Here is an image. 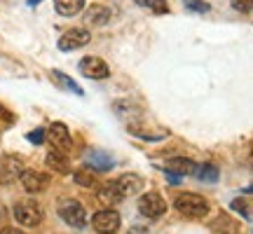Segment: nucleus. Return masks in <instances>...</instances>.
<instances>
[{
    "instance_id": "nucleus-18",
    "label": "nucleus",
    "mask_w": 253,
    "mask_h": 234,
    "mask_svg": "<svg viewBox=\"0 0 253 234\" xmlns=\"http://www.w3.org/2000/svg\"><path fill=\"white\" fill-rule=\"evenodd\" d=\"M54 7L61 17H75L84 9V0H54Z\"/></svg>"
},
{
    "instance_id": "nucleus-20",
    "label": "nucleus",
    "mask_w": 253,
    "mask_h": 234,
    "mask_svg": "<svg viewBox=\"0 0 253 234\" xmlns=\"http://www.w3.org/2000/svg\"><path fill=\"white\" fill-rule=\"evenodd\" d=\"M113 108H115V113H118L120 117H125V119H136V117L141 115V108H138L136 103H129V101H115Z\"/></svg>"
},
{
    "instance_id": "nucleus-3",
    "label": "nucleus",
    "mask_w": 253,
    "mask_h": 234,
    "mask_svg": "<svg viewBox=\"0 0 253 234\" xmlns=\"http://www.w3.org/2000/svg\"><path fill=\"white\" fill-rule=\"evenodd\" d=\"M42 208L38 206L36 201H17L14 204V218L17 223H21L24 227H38L42 223Z\"/></svg>"
},
{
    "instance_id": "nucleus-19",
    "label": "nucleus",
    "mask_w": 253,
    "mask_h": 234,
    "mask_svg": "<svg viewBox=\"0 0 253 234\" xmlns=\"http://www.w3.org/2000/svg\"><path fill=\"white\" fill-rule=\"evenodd\" d=\"M192 176L197 180H202V183H218L220 171H218V166H213V164H197Z\"/></svg>"
},
{
    "instance_id": "nucleus-28",
    "label": "nucleus",
    "mask_w": 253,
    "mask_h": 234,
    "mask_svg": "<svg viewBox=\"0 0 253 234\" xmlns=\"http://www.w3.org/2000/svg\"><path fill=\"white\" fill-rule=\"evenodd\" d=\"M164 176H167V180H169L171 185H178L181 178H183V176H176V173H171V171H164Z\"/></svg>"
},
{
    "instance_id": "nucleus-11",
    "label": "nucleus",
    "mask_w": 253,
    "mask_h": 234,
    "mask_svg": "<svg viewBox=\"0 0 253 234\" xmlns=\"http://www.w3.org/2000/svg\"><path fill=\"white\" fill-rule=\"evenodd\" d=\"M115 185H118L120 195H122V199L126 197H134V195H138L141 190H143V178L138 176V173H122L118 180H115Z\"/></svg>"
},
{
    "instance_id": "nucleus-14",
    "label": "nucleus",
    "mask_w": 253,
    "mask_h": 234,
    "mask_svg": "<svg viewBox=\"0 0 253 234\" xmlns=\"http://www.w3.org/2000/svg\"><path fill=\"white\" fill-rule=\"evenodd\" d=\"M45 162H47V166L54 169L56 173H68L71 171V159H68L66 150H61V148H54V150L45 157Z\"/></svg>"
},
{
    "instance_id": "nucleus-2",
    "label": "nucleus",
    "mask_w": 253,
    "mask_h": 234,
    "mask_svg": "<svg viewBox=\"0 0 253 234\" xmlns=\"http://www.w3.org/2000/svg\"><path fill=\"white\" fill-rule=\"evenodd\" d=\"M59 216H61L63 223H68L75 230H82V227L87 225V211L75 199H66V201L59 204Z\"/></svg>"
},
{
    "instance_id": "nucleus-15",
    "label": "nucleus",
    "mask_w": 253,
    "mask_h": 234,
    "mask_svg": "<svg viewBox=\"0 0 253 234\" xmlns=\"http://www.w3.org/2000/svg\"><path fill=\"white\" fill-rule=\"evenodd\" d=\"M96 197H99V201L101 204H106V206H113V204H120V201H122V195H120L115 180L103 183V185L96 190Z\"/></svg>"
},
{
    "instance_id": "nucleus-10",
    "label": "nucleus",
    "mask_w": 253,
    "mask_h": 234,
    "mask_svg": "<svg viewBox=\"0 0 253 234\" xmlns=\"http://www.w3.org/2000/svg\"><path fill=\"white\" fill-rule=\"evenodd\" d=\"M84 164L94 169V171H110L115 166V159L113 155H108L106 150H96V148H89L84 153Z\"/></svg>"
},
{
    "instance_id": "nucleus-4",
    "label": "nucleus",
    "mask_w": 253,
    "mask_h": 234,
    "mask_svg": "<svg viewBox=\"0 0 253 234\" xmlns=\"http://www.w3.org/2000/svg\"><path fill=\"white\" fill-rule=\"evenodd\" d=\"M164 211H167V201H164L157 192H145L141 195L138 199V213L145 216L148 220H155V218L164 216Z\"/></svg>"
},
{
    "instance_id": "nucleus-30",
    "label": "nucleus",
    "mask_w": 253,
    "mask_h": 234,
    "mask_svg": "<svg viewBox=\"0 0 253 234\" xmlns=\"http://www.w3.org/2000/svg\"><path fill=\"white\" fill-rule=\"evenodd\" d=\"M40 2H42V0H28V5H31V7H36V5H40Z\"/></svg>"
},
{
    "instance_id": "nucleus-5",
    "label": "nucleus",
    "mask_w": 253,
    "mask_h": 234,
    "mask_svg": "<svg viewBox=\"0 0 253 234\" xmlns=\"http://www.w3.org/2000/svg\"><path fill=\"white\" fill-rule=\"evenodd\" d=\"M91 227L99 234H115L120 230V213L113 211V208L96 211L94 218H91Z\"/></svg>"
},
{
    "instance_id": "nucleus-26",
    "label": "nucleus",
    "mask_w": 253,
    "mask_h": 234,
    "mask_svg": "<svg viewBox=\"0 0 253 234\" xmlns=\"http://www.w3.org/2000/svg\"><path fill=\"white\" fill-rule=\"evenodd\" d=\"M26 141L28 143H45V129H36V131H31V134H26Z\"/></svg>"
},
{
    "instance_id": "nucleus-9",
    "label": "nucleus",
    "mask_w": 253,
    "mask_h": 234,
    "mask_svg": "<svg viewBox=\"0 0 253 234\" xmlns=\"http://www.w3.org/2000/svg\"><path fill=\"white\" fill-rule=\"evenodd\" d=\"M19 180H21V185H24V190L26 192H31V195H38V192H45L47 188H49V176L42 171H21V176H19Z\"/></svg>"
},
{
    "instance_id": "nucleus-12",
    "label": "nucleus",
    "mask_w": 253,
    "mask_h": 234,
    "mask_svg": "<svg viewBox=\"0 0 253 234\" xmlns=\"http://www.w3.org/2000/svg\"><path fill=\"white\" fill-rule=\"evenodd\" d=\"M45 138H49V143L54 145V148H61V150L71 148V143H73L71 131H68V126L63 124V122H54L49 129H45Z\"/></svg>"
},
{
    "instance_id": "nucleus-6",
    "label": "nucleus",
    "mask_w": 253,
    "mask_h": 234,
    "mask_svg": "<svg viewBox=\"0 0 253 234\" xmlns=\"http://www.w3.org/2000/svg\"><path fill=\"white\" fill-rule=\"evenodd\" d=\"M91 40V33L87 31V28H71V31H66L61 38H59V49L61 52H73V49H80V47L89 45Z\"/></svg>"
},
{
    "instance_id": "nucleus-25",
    "label": "nucleus",
    "mask_w": 253,
    "mask_h": 234,
    "mask_svg": "<svg viewBox=\"0 0 253 234\" xmlns=\"http://www.w3.org/2000/svg\"><path fill=\"white\" fill-rule=\"evenodd\" d=\"M230 206H232V211H239V213H244V218L246 220H249V201H246V199H232V201H230Z\"/></svg>"
},
{
    "instance_id": "nucleus-21",
    "label": "nucleus",
    "mask_w": 253,
    "mask_h": 234,
    "mask_svg": "<svg viewBox=\"0 0 253 234\" xmlns=\"http://www.w3.org/2000/svg\"><path fill=\"white\" fill-rule=\"evenodd\" d=\"M138 7H145L150 9V12H155V14H167L169 12V2L167 0H134Z\"/></svg>"
},
{
    "instance_id": "nucleus-24",
    "label": "nucleus",
    "mask_w": 253,
    "mask_h": 234,
    "mask_svg": "<svg viewBox=\"0 0 253 234\" xmlns=\"http://www.w3.org/2000/svg\"><path fill=\"white\" fill-rule=\"evenodd\" d=\"M73 180H75L78 185H82V188H94V185H96V178H94L89 171H82V169L73 173Z\"/></svg>"
},
{
    "instance_id": "nucleus-22",
    "label": "nucleus",
    "mask_w": 253,
    "mask_h": 234,
    "mask_svg": "<svg viewBox=\"0 0 253 234\" xmlns=\"http://www.w3.org/2000/svg\"><path fill=\"white\" fill-rule=\"evenodd\" d=\"M211 232L213 234H237V225L227 216H220L216 223L211 225Z\"/></svg>"
},
{
    "instance_id": "nucleus-1",
    "label": "nucleus",
    "mask_w": 253,
    "mask_h": 234,
    "mask_svg": "<svg viewBox=\"0 0 253 234\" xmlns=\"http://www.w3.org/2000/svg\"><path fill=\"white\" fill-rule=\"evenodd\" d=\"M173 206L181 211L185 218H204L209 213V201L195 192H181L173 199Z\"/></svg>"
},
{
    "instance_id": "nucleus-13",
    "label": "nucleus",
    "mask_w": 253,
    "mask_h": 234,
    "mask_svg": "<svg viewBox=\"0 0 253 234\" xmlns=\"http://www.w3.org/2000/svg\"><path fill=\"white\" fill-rule=\"evenodd\" d=\"M110 17H113V12H110V7H106V5H91V7H87V12H84V21L91 24V26H106L110 21Z\"/></svg>"
},
{
    "instance_id": "nucleus-17",
    "label": "nucleus",
    "mask_w": 253,
    "mask_h": 234,
    "mask_svg": "<svg viewBox=\"0 0 253 234\" xmlns=\"http://www.w3.org/2000/svg\"><path fill=\"white\" fill-rule=\"evenodd\" d=\"M52 82H54L56 87H61L63 91H71V94H75V96H84V91H82L80 84L61 71H52Z\"/></svg>"
},
{
    "instance_id": "nucleus-8",
    "label": "nucleus",
    "mask_w": 253,
    "mask_h": 234,
    "mask_svg": "<svg viewBox=\"0 0 253 234\" xmlns=\"http://www.w3.org/2000/svg\"><path fill=\"white\" fill-rule=\"evenodd\" d=\"M78 68L84 78H89V80H106L110 75V68L108 63L99 59V56H84L80 63H78Z\"/></svg>"
},
{
    "instance_id": "nucleus-23",
    "label": "nucleus",
    "mask_w": 253,
    "mask_h": 234,
    "mask_svg": "<svg viewBox=\"0 0 253 234\" xmlns=\"http://www.w3.org/2000/svg\"><path fill=\"white\" fill-rule=\"evenodd\" d=\"M183 7L188 9V12H195V14H207L211 5L204 2V0H183Z\"/></svg>"
},
{
    "instance_id": "nucleus-27",
    "label": "nucleus",
    "mask_w": 253,
    "mask_h": 234,
    "mask_svg": "<svg viewBox=\"0 0 253 234\" xmlns=\"http://www.w3.org/2000/svg\"><path fill=\"white\" fill-rule=\"evenodd\" d=\"M126 234H150V232H148V227L145 225H134V227H129V232Z\"/></svg>"
},
{
    "instance_id": "nucleus-7",
    "label": "nucleus",
    "mask_w": 253,
    "mask_h": 234,
    "mask_svg": "<svg viewBox=\"0 0 253 234\" xmlns=\"http://www.w3.org/2000/svg\"><path fill=\"white\" fill-rule=\"evenodd\" d=\"M24 171V159L17 157V155H2L0 157V183L2 185H9V183H14L19 180Z\"/></svg>"
},
{
    "instance_id": "nucleus-29",
    "label": "nucleus",
    "mask_w": 253,
    "mask_h": 234,
    "mask_svg": "<svg viewBox=\"0 0 253 234\" xmlns=\"http://www.w3.org/2000/svg\"><path fill=\"white\" fill-rule=\"evenodd\" d=\"M0 234H24L21 230H17V227H2L0 230Z\"/></svg>"
},
{
    "instance_id": "nucleus-16",
    "label": "nucleus",
    "mask_w": 253,
    "mask_h": 234,
    "mask_svg": "<svg viewBox=\"0 0 253 234\" xmlns=\"http://www.w3.org/2000/svg\"><path fill=\"white\" fill-rule=\"evenodd\" d=\"M195 166H197V164L192 162V159H185V157H173V159L167 162L164 171H171V173H176V176H192V173H195Z\"/></svg>"
}]
</instances>
